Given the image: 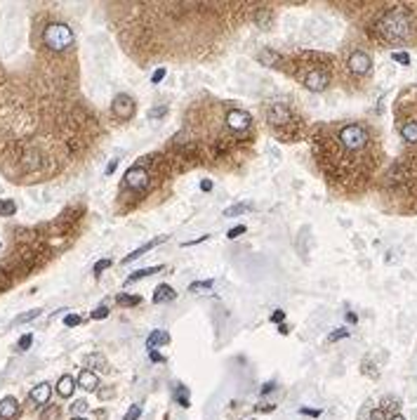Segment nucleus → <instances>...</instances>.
Instances as JSON below:
<instances>
[{"label": "nucleus", "mask_w": 417, "mask_h": 420, "mask_svg": "<svg viewBox=\"0 0 417 420\" xmlns=\"http://www.w3.org/2000/svg\"><path fill=\"white\" fill-rule=\"evenodd\" d=\"M332 142H335V147L340 151L337 156H340L342 161H349L353 165V163L368 161L373 135H370L368 125H363V123H344V125L337 128Z\"/></svg>", "instance_id": "obj_1"}, {"label": "nucleus", "mask_w": 417, "mask_h": 420, "mask_svg": "<svg viewBox=\"0 0 417 420\" xmlns=\"http://www.w3.org/2000/svg\"><path fill=\"white\" fill-rule=\"evenodd\" d=\"M380 33L382 38L389 43H401L410 38L413 33V22H410V14L406 10H391L389 14H384V19L380 22Z\"/></svg>", "instance_id": "obj_2"}, {"label": "nucleus", "mask_w": 417, "mask_h": 420, "mask_svg": "<svg viewBox=\"0 0 417 420\" xmlns=\"http://www.w3.org/2000/svg\"><path fill=\"white\" fill-rule=\"evenodd\" d=\"M73 31H71V26H66L62 22H52L45 26L43 31V43L52 50V52H64L69 50L71 45H73Z\"/></svg>", "instance_id": "obj_3"}, {"label": "nucleus", "mask_w": 417, "mask_h": 420, "mask_svg": "<svg viewBox=\"0 0 417 420\" xmlns=\"http://www.w3.org/2000/svg\"><path fill=\"white\" fill-rule=\"evenodd\" d=\"M297 78H300V83L307 90L311 92H323L328 83H330V76L328 71L323 69V66H307V64H300V71H297Z\"/></svg>", "instance_id": "obj_4"}, {"label": "nucleus", "mask_w": 417, "mask_h": 420, "mask_svg": "<svg viewBox=\"0 0 417 420\" xmlns=\"http://www.w3.org/2000/svg\"><path fill=\"white\" fill-rule=\"evenodd\" d=\"M264 116H267L269 128H274L276 132H280V128H288L295 123L292 118V109L285 102H269L264 107Z\"/></svg>", "instance_id": "obj_5"}, {"label": "nucleus", "mask_w": 417, "mask_h": 420, "mask_svg": "<svg viewBox=\"0 0 417 420\" xmlns=\"http://www.w3.org/2000/svg\"><path fill=\"white\" fill-rule=\"evenodd\" d=\"M224 123H226V130L231 132V135H243L247 137L250 135V130H255V120L252 116L247 114L245 109H229L224 114Z\"/></svg>", "instance_id": "obj_6"}, {"label": "nucleus", "mask_w": 417, "mask_h": 420, "mask_svg": "<svg viewBox=\"0 0 417 420\" xmlns=\"http://www.w3.org/2000/svg\"><path fill=\"white\" fill-rule=\"evenodd\" d=\"M135 111H137V104H135V99L130 97V95H125V92L116 95L113 104H111V114H113L118 120H130L135 116Z\"/></svg>", "instance_id": "obj_7"}, {"label": "nucleus", "mask_w": 417, "mask_h": 420, "mask_svg": "<svg viewBox=\"0 0 417 420\" xmlns=\"http://www.w3.org/2000/svg\"><path fill=\"white\" fill-rule=\"evenodd\" d=\"M123 184L128 187V189H135V191H144L146 187H149V173H146V168L144 165H132L125 177H123Z\"/></svg>", "instance_id": "obj_8"}, {"label": "nucleus", "mask_w": 417, "mask_h": 420, "mask_svg": "<svg viewBox=\"0 0 417 420\" xmlns=\"http://www.w3.org/2000/svg\"><path fill=\"white\" fill-rule=\"evenodd\" d=\"M347 66H349V71L353 76H365L370 74V69H373V59H370V54L363 52V50H353L349 54V59H347Z\"/></svg>", "instance_id": "obj_9"}, {"label": "nucleus", "mask_w": 417, "mask_h": 420, "mask_svg": "<svg viewBox=\"0 0 417 420\" xmlns=\"http://www.w3.org/2000/svg\"><path fill=\"white\" fill-rule=\"evenodd\" d=\"M398 132H401L403 142H408V144H417V118L401 120V123H398Z\"/></svg>", "instance_id": "obj_10"}, {"label": "nucleus", "mask_w": 417, "mask_h": 420, "mask_svg": "<svg viewBox=\"0 0 417 420\" xmlns=\"http://www.w3.org/2000/svg\"><path fill=\"white\" fill-rule=\"evenodd\" d=\"M31 401L35 404V406H45L47 401H50V397H52V387H50V382H40V385H35V387L31 389Z\"/></svg>", "instance_id": "obj_11"}, {"label": "nucleus", "mask_w": 417, "mask_h": 420, "mask_svg": "<svg viewBox=\"0 0 417 420\" xmlns=\"http://www.w3.org/2000/svg\"><path fill=\"white\" fill-rule=\"evenodd\" d=\"M165 241H168V236H158V238H151V241H146L144 246H139L137 250H132V253H130V255H128V258H123V265H130L132 260L141 258V255H146V253H149L151 248L161 246V243H165Z\"/></svg>", "instance_id": "obj_12"}, {"label": "nucleus", "mask_w": 417, "mask_h": 420, "mask_svg": "<svg viewBox=\"0 0 417 420\" xmlns=\"http://www.w3.org/2000/svg\"><path fill=\"white\" fill-rule=\"evenodd\" d=\"M19 416V401L14 397H5L0 401V420H14Z\"/></svg>", "instance_id": "obj_13"}, {"label": "nucleus", "mask_w": 417, "mask_h": 420, "mask_svg": "<svg viewBox=\"0 0 417 420\" xmlns=\"http://www.w3.org/2000/svg\"><path fill=\"white\" fill-rule=\"evenodd\" d=\"M78 387H83L85 392H97V387H99V378H97V373H92V371H80V376H78Z\"/></svg>", "instance_id": "obj_14"}, {"label": "nucleus", "mask_w": 417, "mask_h": 420, "mask_svg": "<svg viewBox=\"0 0 417 420\" xmlns=\"http://www.w3.org/2000/svg\"><path fill=\"white\" fill-rule=\"evenodd\" d=\"M75 380L71 376H62L59 380H57V394L59 397H64V399H69V397H73V392H75Z\"/></svg>", "instance_id": "obj_15"}, {"label": "nucleus", "mask_w": 417, "mask_h": 420, "mask_svg": "<svg viewBox=\"0 0 417 420\" xmlns=\"http://www.w3.org/2000/svg\"><path fill=\"white\" fill-rule=\"evenodd\" d=\"M174 298H177V291H172V286H168V283H161V286L156 288V293H153V302H156V305L172 302Z\"/></svg>", "instance_id": "obj_16"}, {"label": "nucleus", "mask_w": 417, "mask_h": 420, "mask_svg": "<svg viewBox=\"0 0 417 420\" xmlns=\"http://www.w3.org/2000/svg\"><path fill=\"white\" fill-rule=\"evenodd\" d=\"M165 267L163 265H156V267H144V269H139V271H132L128 276V283H135V281H139V279H146V276H151V274H156V271H163Z\"/></svg>", "instance_id": "obj_17"}, {"label": "nucleus", "mask_w": 417, "mask_h": 420, "mask_svg": "<svg viewBox=\"0 0 417 420\" xmlns=\"http://www.w3.org/2000/svg\"><path fill=\"white\" fill-rule=\"evenodd\" d=\"M168 343H170V335L165 333V331H153V333L149 335V340H146L149 349H153L156 345H168Z\"/></svg>", "instance_id": "obj_18"}, {"label": "nucleus", "mask_w": 417, "mask_h": 420, "mask_svg": "<svg viewBox=\"0 0 417 420\" xmlns=\"http://www.w3.org/2000/svg\"><path fill=\"white\" fill-rule=\"evenodd\" d=\"M118 305H123V307H137L141 305V295H125V293H120L116 298Z\"/></svg>", "instance_id": "obj_19"}, {"label": "nucleus", "mask_w": 417, "mask_h": 420, "mask_svg": "<svg viewBox=\"0 0 417 420\" xmlns=\"http://www.w3.org/2000/svg\"><path fill=\"white\" fill-rule=\"evenodd\" d=\"M17 213V203L10 201V198H0V215L2 217H10Z\"/></svg>", "instance_id": "obj_20"}, {"label": "nucleus", "mask_w": 417, "mask_h": 420, "mask_svg": "<svg viewBox=\"0 0 417 420\" xmlns=\"http://www.w3.org/2000/svg\"><path fill=\"white\" fill-rule=\"evenodd\" d=\"M208 288H214V281L212 279H205V281H193L191 286H189V291L191 293H203Z\"/></svg>", "instance_id": "obj_21"}, {"label": "nucleus", "mask_w": 417, "mask_h": 420, "mask_svg": "<svg viewBox=\"0 0 417 420\" xmlns=\"http://www.w3.org/2000/svg\"><path fill=\"white\" fill-rule=\"evenodd\" d=\"M250 210V203H236L231 208H226L224 210V217H234V215H241V213H247Z\"/></svg>", "instance_id": "obj_22"}, {"label": "nucleus", "mask_w": 417, "mask_h": 420, "mask_svg": "<svg viewBox=\"0 0 417 420\" xmlns=\"http://www.w3.org/2000/svg\"><path fill=\"white\" fill-rule=\"evenodd\" d=\"M174 394H177V404H179L182 409H186V406H189V389L184 387V385H177V392H174Z\"/></svg>", "instance_id": "obj_23"}, {"label": "nucleus", "mask_w": 417, "mask_h": 420, "mask_svg": "<svg viewBox=\"0 0 417 420\" xmlns=\"http://www.w3.org/2000/svg\"><path fill=\"white\" fill-rule=\"evenodd\" d=\"M85 364H87V366H92V368H102L104 364H106V359H104L102 354H87Z\"/></svg>", "instance_id": "obj_24"}, {"label": "nucleus", "mask_w": 417, "mask_h": 420, "mask_svg": "<svg viewBox=\"0 0 417 420\" xmlns=\"http://www.w3.org/2000/svg\"><path fill=\"white\" fill-rule=\"evenodd\" d=\"M43 314V309H31V312H24L17 316V323H26V321H33V319H38Z\"/></svg>", "instance_id": "obj_25"}, {"label": "nucleus", "mask_w": 417, "mask_h": 420, "mask_svg": "<svg viewBox=\"0 0 417 420\" xmlns=\"http://www.w3.org/2000/svg\"><path fill=\"white\" fill-rule=\"evenodd\" d=\"M71 411H73V418H78L80 413H85V411H87V401H85V399L73 401V404H71Z\"/></svg>", "instance_id": "obj_26"}, {"label": "nucleus", "mask_w": 417, "mask_h": 420, "mask_svg": "<svg viewBox=\"0 0 417 420\" xmlns=\"http://www.w3.org/2000/svg\"><path fill=\"white\" fill-rule=\"evenodd\" d=\"M139 416H141V406H139V404H132V406H130V411L125 413V418H123V420H137Z\"/></svg>", "instance_id": "obj_27"}, {"label": "nucleus", "mask_w": 417, "mask_h": 420, "mask_svg": "<svg viewBox=\"0 0 417 420\" xmlns=\"http://www.w3.org/2000/svg\"><path fill=\"white\" fill-rule=\"evenodd\" d=\"M259 59L264 62L267 66H271V62H278V54L276 52H271V50H264V52L259 54Z\"/></svg>", "instance_id": "obj_28"}, {"label": "nucleus", "mask_w": 417, "mask_h": 420, "mask_svg": "<svg viewBox=\"0 0 417 420\" xmlns=\"http://www.w3.org/2000/svg\"><path fill=\"white\" fill-rule=\"evenodd\" d=\"M245 231H247L245 225H238V227H234V229H229V231H226V236H229V238H238V236H243Z\"/></svg>", "instance_id": "obj_29"}, {"label": "nucleus", "mask_w": 417, "mask_h": 420, "mask_svg": "<svg viewBox=\"0 0 417 420\" xmlns=\"http://www.w3.org/2000/svg\"><path fill=\"white\" fill-rule=\"evenodd\" d=\"M391 59L398 62V64H403V66L410 64V54H408V52H394V54H391Z\"/></svg>", "instance_id": "obj_30"}, {"label": "nucleus", "mask_w": 417, "mask_h": 420, "mask_svg": "<svg viewBox=\"0 0 417 420\" xmlns=\"http://www.w3.org/2000/svg\"><path fill=\"white\" fill-rule=\"evenodd\" d=\"M31 343H33V335L31 333H26V335H22V338H19V349H22V352H26V349H29V347H31Z\"/></svg>", "instance_id": "obj_31"}, {"label": "nucleus", "mask_w": 417, "mask_h": 420, "mask_svg": "<svg viewBox=\"0 0 417 420\" xmlns=\"http://www.w3.org/2000/svg\"><path fill=\"white\" fill-rule=\"evenodd\" d=\"M108 267H111V260H108V258L99 260V262L95 265V276H99V274H102L104 269H108Z\"/></svg>", "instance_id": "obj_32"}, {"label": "nucleus", "mask_w": 417, "mask_h": 420, "mask_svg": "<svg viewBox=\"0 0 417 420\" xmlns=\"http://www.w3.org/2000/svg\"><path fill=\"white\" fill-rule=\"evenodd\" d=\"M78 323H83V316H78V314H69V316H64V326H78Z\"/></svg>", "instance_id": "obj_33"}, {"label": "nucleus", "mask_w": 417, "mask_h": 420, "mask_svg": "<svg viewBox=\"0 0 417 420\" xmlns=\"http://www.w3.org/2000/svg\"><path fill=\"white\" fill-rule=\"evenodd\" d=\"M269 17H271V12H269V10H259L255 19L259 22V26H262V29H267V19H269Z\"/></svg>", "instance_id": "obj_34"}, {"label": "nucleus", "mask_w": 417, "mask_h": 420, "mask_svg": "<svg viewBox=\"0 0 417 420\" xmlns=\"http://www.w3.org/2000/svg\"><path fill=\"white\" fill-rule=\"evenodd\" d=\"M106 316H108V309L104 307V305H102V307H97L95 312H92V319H97V321H99V319H106Z\"/></svg>", "instance_id": "obj_35"}, {"label": "nucleus", "mask_w": 417, "mask_h": 420, "mask_svg": "<svg viewBox=\"0 0 417 420\" xmlns=\"http://www.w3.org/2000/svg\"><path fill=\"white\" fill-rule=\"evenodd\" d=\"M347 335H349V331H347V328H340V331H335V333L328 335V340H330V343H335V340H340V338H347Z\"/></svg>", "instance_id": "obj_36"}, {"label": "nucleus", "mask_w": 417, "mask_h": 420, "mask_svg": "<svg viewBox=\"0 0 417 420\" xmlns=\"http://www.w3.org/2000/svg\"><path fill=\"white\" fill-rule=\"evenodd\" d=\"M163 78H165V69H158V71H153V76H151V83H156V85H158Z\"/></svg>", "instance_id": "obj_37"}, {"label": "nucleus", "mask_w": 417, "mask_h": 420, "mask_svg": "<svg viewBox=\"0 0 417 420\" xmlns=\"http://www.w3.org/2000/svg\"><path fill=\"white\" fill-rule=\"evenodd\" d=\"M149 356H151V361H156V364H163V361H165V356L158 354L156 349H149Z\"/></svg>", "instance_id": "obj_38"}, {"label": "nucleus", "mask_w": 417, "mask_h": 420, "mask_svg": "<svg viewBox=\"0 0 417 420\" xmlns=\"http://www.w3.org/2000/svg\"><path fill=\"white\" fill-rule=\"evenodd\" d=\"M300 413L302 416H311V418H318V416H321L318 409H300Z\"/></svg>", "instance_id": "obj_39"}, {"label": "nucleus", "mask_w": 417, "mask_h": 420, "mask_svg": "<svg viewBox=\"0 0 417 420\" xmlns=\"http://www.w3.org/2000/svg\"><path fill=\"white\" fill-rule=\"evenodd\" d=\"M283 316H285V312H283V309H276V312L271 314V321H274V323H280V321H283Z\"/></svg>", "instance_id": "obj_40"}, {"label": "nucleus", "mask_w": 417, "mask_h": 420, "mask_svg": "<svg viewBox=\"0 0 417 420\" xmlns=\"http://www.w3.org/2000/svg\"><path fill=\"white\" fill-rule=\"evenodd\" d=\"M165 111H168L165 107H161V109H151V111H149V118H156V116H165Z\"/></svg>", "instance_id": "obj_41"}, {"label": "nucleus", "mask_w": 417, "mask_h": 420, "mask_svg": "<svg viewBox=\"0 0 417 420\" xmlns=\"http://www.w3.org/2000/svg\"><path fill=\"white\" fill-rule=\"evenodd\" d=\"M370 420H386L384 418V411H382V409H375L373 413H370Z\"/></svg>", "instance_id": "obj_42"}, {"label": "nucleus", "mask_w": 417, "mask_h": 420, "mask_svg": "<svg viewBox=\"0 0 417 420\" xmlns=\"http://www.w3.org/2000/svg\"><path fill=\"white\" fill-rule=\"evenodd\" d=\"M57 413H59V411H57V406H54V409H50L47 413H45L43 420H54V418H57Z\"/></svg>", "instance_id": "obj_43"}, {"label": "nucleus", "mask_w": 417, "mask_h": 420, "mask_svg": "<svg viewBox=\"0 0 417 420\" xmlns=\"http://www.w3.org/2000/svg\"><path fill=\"white\" fill-rule=\"evenodd\" d=\"M116 165H118V158H111V163L106 165V175H113V170H116Z\"/></svg>", "instance_id": "obj_44"}, {"label": "nucleus", "mask_w": 417, "mask_h": 420, "mask_svg": "<svg viewBox=\"0 0 417 420\" xmlns=\"http://www.w3.org/2000/svg\"><path fill=\"white\" fill-rule=\"evenodd\" d=\"M201 189H203V191H212V180H203V182H201Z\"/></svg>", "instance_id": "obj_45"}, {"label": "nucleus", "mask_w": 417, "mask_h": 420, "mask_svg": "<svg viewBox=\"0 0 417 420\" xmlns=\"http://www.w3.org/2000/svg\"><path fill=\"white\" fill-rule=\"evenodd\" d=\"M271 389H274V382H267V385L262 387V394H267V392H271Z\"/></svg>", "instance_id": "obj_46"}, {"label": "nucleus", "mask_w": 417, "mask_h": 420, "mask_svg": "<svg viewBox=\"0 0 417 420\" xmlns=\"http://www.w3.org/2000/svg\"><path fill=\"white\" fill-rule=\"evenodd\" d=\"M278 331H280V333H283V335H288V333H290V328H288V326H285V323H280V326H278Z\"/></svg>", "instance_id": "obj_47"}, {"label": "nucleus", "mask_w": 417, "mask_h": 420, "mask_svg": "<svg viewBox=\"0 0 417 420\" xmlns=\"http://www.w3.org/2000/svg\"><path fill=\"white\" fill-rule=\"evenodd\" d=\"M347 321H349V323H356V314L349 312V314H347Z\"/></svg>", "instance_id": "obj_48"}, {"label": "nucleus", "mask_w": 417, "mask_h": 420, "mask_svg": "<svg viewBox=\"0 0 417 420\" xmlns=\"http://www.w3.org/2000/svg\"><path fill=\"white\" fill-rule=\"evenodd\" d=\"M389 420H406V418H403L401 413H396V416H391V418H389Z\"/></svg>", "instance_id": "obj_49"}, {"label": "nucleus", "mask_w": 417, "mask_h": 420, "mask_svg": "<svg viewBox=\"0 0 417 420\" xmlns=\"http://www.w3.org/2000/svg\"><path fill=\"white\" fill-rule=\"evenodd\" d=\"M71 420H87V418H83V416H78V418H71Z\"/></svg>", "instance_id": "obj_50"}]
</instances>
